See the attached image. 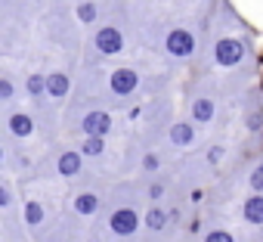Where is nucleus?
<instances>
[{"label":"nucleus","instance_id":"1","mask_svg":"<svg viewBox=\"0 0 263 242\" xmlns=\"http://www.w3.org/2000/svg\"><path fill=\"white\" fill-rule=\"evenodd\" d=\"M164 50L174 59H189L195 53V34L189 28H171L164 38Z\"/></svg>","mask_w":263,"mask_h":242},{"label":"nucleus","instance_id":"2","mask_svg":"<svg viewBox=\"0 0 263 242\" xmlns=\"http://www.w3.org/2000/svg\"><path fill=\"white\" fill-rule=\"evenodd\" d=\"M214 59H217V65L232 68V65H238L245 59V44L235 41V38H220L217 47H214Z\"/></svg>","mask_w":263,"mask_h":242},{"label":"nucleus","instance_id":"3","mask_svg":"<svg viewBox=\"0 0 263 242\" xmlns=\"http://www.w3.org/2000/svg\"><path fill=\"white\" fill-rule=\"evenodd\" d=\"M78 131H81L84 137H105V134L111 131V115H108L105 109H93V112H87V115L81 118Z\"/></svg>","mask_w":263,"mask_h":242},{"label":"nucleus","instance_id":"4","mask_svg":"<svg viewBox=\"0 0 263 242\" xmlns=\"http://www.w3.org/2000/svg\"><path fill=\"white\" fill-rule=\"evenodd\" d=\"M93 44H96V50L102 56H118L124 50V31L115 28V25H105V28H99L93 34Z\"/></svg>","mask_w":263,"mask_h":242},{"label":"nucleus","instance_id":"5","mask_svg":"<svg viewBox=\"0 0 263 242\" xmlns=\"http://www.w3.org/2000/svg\"><path fill=\"white\" fill-rule=\"evenodd\" d=\"M108 227H111V233H118V236H134L137 227H140V214H137V208H130V205L118 208V211L111 214Z\"/></svg>","mask_w":263,"mask_h":242},{"label":"nucleus","instance_id":"6","mask_svg":"<svg viewBox=\"0 0 263 242\" xmlns=\"http://www.w3.org/2000/svg\"><path fill=\"white\" fill-rule=\"evenodd\" d=\"M108 87L115 96H130L137 87H140V75L134 68H115L111 78H108Z\"/></svg>","mask_w":263,"mask_h":242},{"label":"nucleus","instance_id":"7","mask_svg":"<svg viewBox=\"0 0 263 242\" xmlns=\"http://www.w3.org/2000/svg\"><path fill=\"white\" fill-rule=\"evenodd\" d=\"M7 131H10L13 137L25 140V137L34 134V118H31L28 112H10V115H7Z\"/></svg>","mask_w":263,"mask_h":242},{"label":"nucleus","instance_id":"8","mask_svg":"<svg viewBox=\"0 0 263 242\" xmlns=\"http://www.w3.org/2000/svg\"><path fill=\"white\" fill-rule=\"evenodd\" d=\"M81 165H84V152L81 149H65L56 159V174L59 177H74V174H81Z\"/></svg>","mask_w":263,"mask_h":242},{"label":"nucleus","instance_id":"9","mask_svg":"<svg viewBox=\"0 0 263 242\" xmlns=\"http://www.w3.org/2000/svg\"><path fill=\"white\" fill-rule=\"evenodd\" d=\"M171 143L174 146H192L195 143V137H198V131H195V121H177V125L171 128Z\"/></svg>","mask_w":263,"mask_h":242},{"label":"nucleus","instance_id":"10","mask_svg":"<svg viewBox=\"0 0 263 242\" xmlns=\"http://www.w3.org/2000/svg\"><path fill=\"white\" fill-rule=\"evenodd\" d=\"M68 90H71V78H68L65 72H50V75H47V93H50L53 99H65Z\"/></svg>","mask_w":263,"mask_h":242},{"label":"nucleus","instance_id":"11","mask_svg":"<svg viewBox=\"0 0 263 242\" xmlns=\"http://www.w3.org/2000/svg\"><path fill=\"white\" fill-rule=\"evenodd\" d=\"M241 214H245V220L248 223H254V227H263V196H248V202H245V208H241Z\"/></svg>","mask_w":263,"mask_h":242},{"label":"nucleus","instance_id":"12","mask_svg":"<svg viewBox=\"0 0 263 242\" xmlns=\"http://www.w3.org/2000/svg\"><path fill=\"white\" fill-rule=\"evenodd\" d=\"M214 115H217V106H214V99H195L192 102V121L195 125H208V121H214Z\"/></svg>","mask_w":263,"mask_h":242},{"label":"nucleus","instance_id":"13","mask_svg":"<svg viewBox=\"0 0 263 242\" xmlns=\"http://www.w3.org/2000/svg\"><path fill=\"white\" fill-rule=\"evenodd\" d=\"M99 208H102V202H99L96 193H81V196H74V214L90 217V214H96Z\"/></svg>","mask_w":263,"mask_h":242},{"label":"nucleus","instance_id":"14","mask_svg":"<svg viewBox=\"0 0 263 242\" xmlns=\"http://www.w3.org/2000/svg\"><path fill=\"white\" fill-rule=\"evenodd\" d=\"M167 220H171V214H167L161 205H149V211H146V230L161 233V230L167 227Z\"/></svg>","mask_w":263,"mask_h":242},{"label":"nucleus","instance_id":"15","mask_svg":"<svg viewBox=\"0 0 263 242\" xmlns=\"http://www.w3.org/2000/svg\"><path fill=\"white\" fill-rule=\"evenodd\" d=\"M25 90H28V96H34V99H41V96L47 93V75H41V72H34V75H28V81H25Z\"/></svg>","mask_w":263,"mask_h":242},{"label":"nucleus","instance_id":"16","mask_svg":"<svg viewBox=\"0 0 263 242\" xmlns=\"http://www.w3.org/2000/svg\"><path fill=\"white\" fill-rule=\"evenodd\" d=\"M81 152H84V155H90V159H99V155L105 152V137H84Z\"/></svg>","mask_w":263,"mask_h":242},{"label":"nucleus","instance_id":"17","mask_svg":"<svg viewBox=\"0 0 263 242\" xmlns=\"http://www.w3.org/2000/svg\"><path fill=\"white\" fill-rule=\"evenodd\" d=\"M44 217H47V211H44L41 202H25V223L28 227H41Z\"/></svg>","mask_w":263,"mask_h":242},{"label":"nucleus","instance_id":"18","mask_svg":"<svg viewBox=\"0 0 263 242\" xmlns=\"http://www.w3.org/2000/svg\"><path fill=\"white\" fill-rule=\"evenodd\" d=\"M78 19H81L84 25L96 22V19H99V7H96V4H90V0H84V4H78Z\"/></svg>","mask_w":263,"mask_h":242},{"label":"nucleus","instance_id":"19","mask_svg":"<svg viewBox=\"0 0 263 242\" xmlns=\"http://www.w3.org/2000/svg\"><path fill=\"white\" fill-rule=\"evenodd\" d=\"M0 102H4V106L13 102V81H10V78L0 81Z\"/></svg>","mask_w":263,"mask_h":242},{"label":"nucleus","instance_id":"20","mask_svg":"<svg viewBox=\"0 0 263 242\" xmlns=\"http://www.w3.org/2000/svg\"><path fill=\"white\" fill-rule=\"evenodd\" d=\"M248 183H251V189H254L257 196H263V165H260V168H254V174H251V180H248Z\"/></svg>","mask_w":263,"mask_h":242},{"label":"nucleus","instance_id":"21","mask_svg":"<svg viewBox=\"0 0 263 242\" xmlns=\"http://www.w3.org/2000/svg\"><path fill=\"white\" fill-rule=\"evenodd\" d=\"M204 242H235V239H232L229 230H211V233L204 236Z\"/></svg>","mask_w":263,"mask_h":242},{"label":"nucleus","instance_id":"22","mask_svg":"<svg viewBox=\"0 0 263 242\" xmlns=\"http://www.w3.org/2000/svg\"><path fill=\"white\" fill-rule=\"evenodd\" d=\"M13 205V189H10V183H4L0 186V208H10Z\"/></svg>","mask_w":263,"mask_h":242},{"label":"nucleus","instance_id":"23","mask_svg":"<svg viewBox=\"0 0 263 242\" xmlns=\"http://www.w3.org/2000/svg\"><path fill=\"white\" fill-rule=\"evenodd\" d=\"M220 159H223V146H211V149H208V162H211V165H217Z\"/></svg>","mask_w":263,"mask_h":242},{"label":"nucleus","instance_id":"24","mask_svg":"<svg viewBox=\"0 0 263 242\" xmlns=\"http://www.w3.org/2000/svg\"><path fill=\"white\" fill-rule=\"evenodd\" d=\"M143 168H146V171H158V155H155V152H149V155L143 159Z\"/></svg>","mask_w":263,"mask_h":242},{"label":"nucleus","instance_id":"25","mask_svg":"<svg viewBox=\"0 0 263 242\" xmlns=\"http://www.w3.org/2000/svg\"><path fill=\"white\" fill-rule=\"evenodd\" d=\"M161 193H164V186H161V183H155V186L149 189V196H152V199H161Z\"/></svg>","mask_w":263,"mask_h":242}]
</instances>
